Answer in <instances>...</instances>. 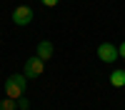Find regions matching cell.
<instances>
[{
  "label": "cell",
  "mask_w": 125,
  "mask_h": 110,
  "mask_svg": "<svg viewBox=\"0 0 125 110\" xmlns=\"http://www.w3.org/2000/svg\"><path fill=\"white\" fill-rule=\"evenodd\" d=\"M25 75H10L8 80H5V95L8 98H23L25 95Z\"/></svg>",
  "instance_id": "1"
},
{
  "label": "cell",
  "mask_w": 125,
  "mask_h": 110,
  "mask_svg": "<svg viewBox=\"0 0 125 110\" xmlns=\"http://www.w3.org/2000/svg\"><path fill=\"white\" fill-rule=\"evenodd\" d=\"M98 58L103 60V63L113 65V63H115V60L120 58V53H118V45H113V43H100V45H98Z\"/></svg>",
  "instance_id": "2"
},
{
  "label": "cell",
  "mask_w": 125,
  "mask_h": 110,
  "mask_svg": "<svg viewBox=\"0 0 125 110\" xmlns=\"http://www.w3.org/2000/svg\"><path fill=\"white\" fill-rule=\"evenodd\" d=\"M43 70H45V60L35 55V58H30L28 63H25V73H23V75L30 80V78H38V75H43Z\"/></svg>",
  "instance_id": "3"
},
{
  "label": "cell",
  "mask_w": 125,
  "mask_h": 110,
  "mask_svg": "<svg viewBox=\"0 0 125 110\" xmlns=\"http://www.w3.org/2000/svg\"><path fill=\"white\" fill-rule=\"evenodd\" d=\"M13 23L15 25H30L33 23V10H30L28 5H18L13 10Z\"/></svg>",
  "instance_id": "4"
},
{
  "label": "cell",
  "mask_w": 125,
  "mask_h": 110,
  "mask_svg": "<svg viewBox=\"0 0 125 110\" xmlns=\"http://www.w3.org/2000/svg\"><path fill=\"white\" fill-rule=\"evenodd\" d=\"M38 58H43V60H50V58H53V43H50V40L38 43Z\"/></svg>",
  "instance_id": "5"
},
{
  "label": "cell",
  "mask_w": 125,
  "mask_h": 110,
  "mask_svg": "<svg viewBox=\"0 0 125 110\" xmlns=\"http://www.w3.org/2000/svg\"><path fill=\"white\" fill-rule=\"evenodd\" d=\"M110 85H113V88H123V85H125V70H123V68H115V70L110 73Z\"/></svg>",
  "instance_id": "6"
},
{
  "label": "cell",
  "mask_w": 125,
  "mask_h": 110,
  "mask_svg": "<svg viewBox=\"0 0 125 110\" xmlns=\"http://www.w3.org/2000/svg\"><path fill=\"white\" fill-rule=\"evenodd\" d=\"M0 110H18V100H15V98H8V95H5V100L0 103Z\"/></svg>",
  "instance_id": "7"
},
{
  "label": "cell",
  "mask_w": 125,
  "mask_h": 110,
  "mask_svg": "<svg viewBox=\"0 0 125 110\" xmlns=\"http://www.w3.org/2000/svg\"><path fill=\"white\" fill-rule=\"evenodd\" d=\"M30 108V100L23 95V98H18V110H28Z\"/></svg>",
  "instance_id": "8"
},
{
  "label": "cell",
  "mask_w": 125,
  "mask_h": 110,
  "mask_svg": "<svg viewBox=\"0 0 125 110\" xmlns=\"http://www.w3.org/2000/svg\"><path fill=\"white\" fill-rule=\"evenodd\" d=\"M58 3H60V0H43V5H45V8H55Z\"/></svg>",
  "instance_id": "9"
},
{
  "label": "cell",
  "mask_w": 125,
  "mask_h": 110,
  "mask_svg": "<svg viewBox=\"0 0 125 110\" xmlns=\"http://www.w3.org/2000/svg\"><path fill=\"white\" fill-rule=\"evenodd\" d=\"M118 53H120V58H125V40H123V43L118 45Z\"/></svg>",
  "instance_id": "10"
}]
</instances>
